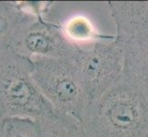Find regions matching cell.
I'll return each mask as SVG.
<instances>
[{"instance_id": "11", "label": "cell", "mask_w": 148, "mask_h": 137, "mask_svg": "<svg viewBox=\"0 0 148 137\" xmlns=\"http://www.w3.org/2000/svg\"><path fill=\"white\" fill-rule=\"evenodd\" d=\"M4 137H40L36 121L30 119L10 117L1 120Z\"/></svg>"}, {"instance_id": "10", "label": "cell", "mask_w": 148, "mask_h": 137, "mask_svg": "<svg viewBox=\"0 0 148 137\" xmlns=\"http://www.w3.org/2000/svg\"><path fill=\"white\" fill-rule=\"evenodd\" d=\"M37 124L40 137H88L78 121L62 114Z\"/></svg>"}, {"instance_id": "1", "label": "cell", "mask_w": 148, "mask_h": 137, "mask_svg": "<svg viewBox=\"0 0 148 137\" xmlns=\"http://www.w3.org/2000/svg\"><path fill=\"white\" fill-rule=\"evenodd\" d=\"M81 124L88 137H148V93L123 77L88 104Z\"/></svg>"}, {"instance_id": "8", "label": "cell", "mask_w": 148, "mask_h": 137, "mask_svg": "<svg viewBox=\"0 0 148 137\" xmlns=\"http://www.w3.org/2000/svg\"><path fill=\"white\" fill-rule=\"evenodd\" d=\"M117 38L123 40L148 30V1H109Z\"/></svg>"}, {"instance_id": "3", "label": "cell", "mask_w": 148, "mask_h": 137, "mask_svg": "<svg viewBox=\"0 0 148 137\" xmlns=\"http://www.w3.org/2000/svg\"><path fill=\"white\" fill-rule=\"evenodd\" d=\"M40 17L58 28L78 49L117 38L109 1H43Z\"/></svg>"}, {"instance_id": "7", "label": "cell", "mask_w": 148, "mask_h": 137, "mask_svg": "<svg viewBox=\"0 0 148 137\" xmlns=\"http://www.w3.org/2000/svg\"><path fill=\"white\" fill-rule=\"evenodd\" d=\"M43 1H0V52L14 49L23 30L39 16Z\"/></svg>"}, {"instance_id": "6", "label": "cell", "mask_w": 148, "mask_h": 137, "mask_svg": "<svg viewBox=\"0 0 148 137\" xmlns=\"http://www.w3.org/2000/svg\"><path fill=\"white\" fill-rule=\"evenodd\" d=\"M13 50L32 59H73L78 48L71 44L58 28L39 16L23 30Z\"/></svg>"}, {"instance_id": "2", "label": "cell", "mask_w": 148, "mask_h": 137, "mask_svg": "<svg viewBox=\"0 0 148 137\" xmlns=\"http://www.w3.org/2000/svg\"><path fill=\"white\" fill-rule=\"evenodd\" d=\"M32 59L13 49L0 52V119L18 117L36 123L57 117L33 79Z\"/></svg>"}, {"instance_id": "9", "label": "cell", "mask_w": 148, "mask_h": 137, "mask_svg": "<svg viewBox=\"0 0 148 137\" xmlns=\"http://www.w3.org/2000/svg\"><path fill=\"white\" fill-rule=\"evenodd\" d=\"M120 41L124 50V77L148 93V30Z\"/></svg>"}, {"instance_id": "12", "label": "cell", "mask_w": 148, "mask_h": 137, "mask_svg": "<svg viewBox=\"0 0 148 137\" xmlns=\"http://www.w3.org/2000/svg\"><path fill=\"white\" fill-rule=\"evenodd\" d=\"M0 137H4V136H3L2 128H1V119H0Z\"/></svg>"}, {"instance_id": "5", "label": "cell", "mask_w": 148, "mask_h": 137, "mask_svg": "<svg viewBox=\"0 0 148 137\" xmlns=\"http://www.w3.org/2000/svg\"><path fill=\"white\" fill-rule=\"evenodd\" d=\"M73 61L90 103L124 77L123 46L117 38L78 49Z\"/></svg>"}, {"instance_id": "4", "label": "cell", "mask_w": 148, "mask_h": 137, "mask_svg": "<svg viewBox=\"0 0 148 137\" xmlns=\"http://www.w3.org/2000/svg\"><path fill=\"white\" fill-rule=\"evenodd\" d=\"M33 79L58 113L82 123L89 99L73 59H34Z\"/></svg>"}]
</instances>
